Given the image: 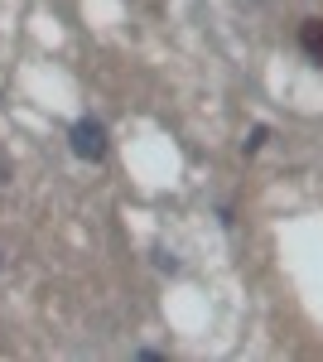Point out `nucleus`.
Masks as SVG:
<instances>
[{
  "mask_svg": "<svg viewBox=\"0 0 323 362\" xmlns=\"http://www.w3.org/2000/svg\"><path fill=\"white\" fill-rule=\"evenodd\" d=\"M68 150L78 155L82 165H102V160H107V150H111L107 126H102L97 116H82V121H73V126H68Z\"/></svg>",
  "mask_w": 323,
  "mask_h": 362,
  "instance_id": "obj_1",
  "label": "nucleus"
},
{
  "mask_svg": "<svg viewBox=\"0 0 323 362\" xmlns=\"http://www.w3.org/2000/svg\"><path fill=\"white\" fill-rule=\"evenodd\" d=\"M299 49L314 58V63H323V20H304L299 25Z\"/></svg>",
  "mask_w": 323,
  "mask_h": 362,
  "instance_id": "obj_2",
  "label": "nucleus"
},
{
  "mask_svg": "<svg viewBox=\"0 0 323 362\" xmlns=\"http://www.w3.org/2000/svg\"><path fill=\"white\" fill-rule=\"evenodd\" d=\"M266 140H270V126H251V136L242 140V150H246V155H256V150H261Z\"/></svg>",
  "mask_w": 323,
  "mask_h": 362,
  "instance_id": "obj_3",
  "label": "nucleus"
},
{
  "mask_svg": "<svg viewBox=\"0 0 323 362\" xmlns=\"http://www.w3.org/2000/svg\"><path fill=\"white\" fill-rule=\"evenodd\" d=\"M155 266H160V271H169V276H174V271H179V256H174V251H155Z\"/></svg>",
  "mask_w": 323,
  "mask_h": 362,
  "instance_id": "obj_4",
  "label": "nucleus"
},
{
  "mask_svg": "<svg viewBox=\"0 0 323 362\" xmlns=\"http://www.w3.org/2000/svg\"><path fill=\"white\" fill-rule=\"evenodd\" d=\"M0 271H5V251H0Z\"/></svg>",
  "mask_w": 323,
  "mask_h": 362,
  "instance_id": "obj_5",
  "label": "nucleus"
}]
</instances>
